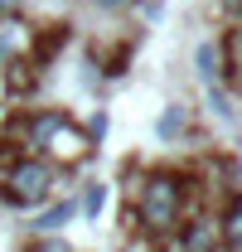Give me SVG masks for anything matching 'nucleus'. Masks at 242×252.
I'll list each match as a JSON object with an SVG mask.
<instances>
[{
	"label": "nucleus",
	"instance_id": "f257e3e1",
	"mask_svg": "<svg viewBox=\"0 0 242 252\" xmlns=\"http://www.w3.org/2000/svg\"><path fill=\"white\" fill-rule=\"evenodd\" d=\"M34 141H39V146H49V156H59L63 165L83 160V156H88V146H92L88 131H78V126L68 122V117H59V112H49V117H39V122H34Z\"/></svg>",
	"mask_w": 242,
	"mask_h": 252
},
{
	"label": "nucleus",
	"instance_id": "f03ea898",
	"mask_svg": "<svg viewBox=\"0 0 242 252\" xmlns=\"http://www.w3.org/2000/svg\"><path fill=\"white\" fill-rule=\"evenodd\" d=\"M141 219H146V228H170V223L180 219V180L175 175H155L151 185L141 189Z\"/></svg>",
	"mask_w": 242,
	"mask_h": 252
},
{
	"label": "nucleus",
	"instance_id": "7ed1b4c3",
	"mask_svg": "<svg viewBox=\"0 0 242 252\" xmlns=\"http://www.w3.org/2000/svg\"><path fill=\"white\" fill-rule=\"evenodd\" d=\"M49 189H54L49 165H44V160H20V165L10 170V189H5V199L20 204V209H30V204H39V199H49Z\"/></svg>",
	"mask_w": 242,
	"mask_h": 252
},
{
	"label": "nucleus",
	"instance_id": "20e7f679",
	"mask_svg": "<svg viewBox=\"0 0 242 252\" xmlns=\"http://www.w3.org/2000/svg\"><path fill=\"white\" fill-rule=\"evenodd\" d=\"M213 243H218V223H213V219H199L189 233H184V248H189V252H209Z\"/></svg>",
	"mask_w": 242,
	"mask_h": 252
},
{
	"label": "nucleus",
	"instance_id": "39448f33",
	"mask_svg": "<svg viewBox=\"0 0 242 252\" xmlns=\"http://www.w3.org/2000/svg\"><path fill=\"white\" fill-rule=\"evenodd\" d=\"M63 39H68V30H63V25H59V30H49V34H44V39H39V49H34V54H39V63L49 59L54 49H63Z\"/></svg>",
	"mask_w": 242,
	"mask_h": 252
},
{
	"label": "nucleus",
	"instance_id": "423d86ee",
	"mask_svg": "<svg viewBox=\"0 0 242 252\" xmlns=\"http://www.w3.org/2000/svg\"><path fill=\"white\" fill-rule=\"evenodd\" d=\"M175 131H184V107H170L160 117V136H175Z\"/></svg>",
	"mask_w": 242,
	"mask_h": 252
},
{
	"label": "nucleus",
	"instance_id": "0eeeda50",
	"mask_svg": "<svg viewBox=\"0 0 242 252\" xmlns=\"http://www.w3.org/2000/svg\"><path fill=\"white\" fill-rule=\"evenodd\" d=\"M199 73H204V78H218V49H213V44L199 49Z\"/></svg>",
	"mask_w": 242,
	"mask_h": 252
},
{
	"label": "nucleus",
	"instance_id": "6e6552de",
	"mask_svg": "<svg viewBox=\"0 0 242 252\" xmlns=\"http://www.w3.org/2000/svg\"><path fill=\"white\" fill-rule=\"evenodd\" d=\"M228 248H238V252H242V204L228 214Z\"/></svg>",
	"mask_w": 242,
	"mask_h": 252
},
{
	"label": "nucleus",
	"instance_id": "1a4fd4ad",
	"mask_svg": "<svg viewBox=\"0 0 242 252\" xmlns=\"http://www.w3.org/2000/svg\"><path fill=\"white\" fill-rule=\"evenodd\" d=\"M34 252H68V243H54V238H49V243H39Z\"/></svg>",
	"mask_w": 242,
	"mask_h": 252
},
{
	"label": "nucleus",
	"instance_id": "9d476101",
	"mask_svg": "<svg viewBox=\"0 0 242 252\" xmlns=\"http://www.w3.org/2000/svg\"><path fill=\"white\" fill-rule=\"evenodd\" d=\"M102 10H121V5H131V0H97Z\"/></svg>",
	"mask_w": 242,
	"mask_h": 252
},
{
	"label": "nucleus",
	"instance_id": "9b49d317",
	"mask_svg": "<svg viewBox=\"0 0 242 252\" xmlns=\"http://www.w3.org/2000/svg\"><path fill=\"white\" fill-rule=\"evenodd\" d=\"M10 10H20V0H0V15H10Z\"/></svg>",
	"mask_w": 242,
	"mask_h": 252
}]
</instances>
